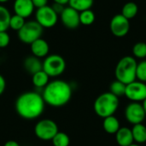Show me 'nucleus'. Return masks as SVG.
I'll use <instances>...</instances> for the list:
<instances>
[{
  "label": "nucleus",
  "instance_id": "1",
  "mask_svg": "<svg viewBox=\"0 0 146 146\" xmlns=\"http://www.w3.org/2000/svg\"><path fill=\"white\" fill-rule=\"evenodd\" d=\"M44 104L42 95L35 92H27L21 94L16 99L15 110L21 118L33 120L42 115Z\"/></svg>",
  "mask_w": 146,
  "mask_h": 146
},
{
  "label": "nucleus",
  "instance_id": "2",
  "mask_svg": "<svg viewBox=\"0 0 146 146\" xmlns=\"http://www.w3.org/2000/svg\"><path fill=\"white\" fill-rule=\"evenodd\" d=\"M42 97L51 107H62L66 105L72 97V87L65 80H55L50 81L44 88Z\"/></svg>",
  "mask_w": 146,
  "mask_h": 146
},
{
  "label": "nucleus",
  "instance_id": "3",
  "mask_svg": "<svg viewBox=\"0 0 146 146\" xmlns=\"http://www.w3.org/2000/svg\"><path fill=\"white\" fill-rule=\"evenodd\" d=\"M119 104V98L108 92L102 93L96 98L93 109L97 115L104 119L108 116L114 115L118 110Z\"/></svg>",
  "mask_w": 146,
  "mask_h": 146
},
{
  "label": "nucleus",
  "instance_id": "4",
  "mask_svg": "<svg viewBox=\"0 0 146 146\" xmlns=\"http://www.w3.org/2000/svg\"><path fill=\"white\" fill-rule=\"evenodd\" d=\"M137 61L132 56H123L119 60L115 69V75L117 80L125 85L136 80Z\"/></svg>",
  "mask_w": 146,
  "mask_h": 146
},
{
  "label": "nucleus",
  "instance_id": "5",
  "mask_svg": "<svg viewBox=\"0 0 146 146\" xmlns=\"http://www.w3.org/2000/svg\"><path fill=\"white\" fill-rule=\"evenodd\" d=\"M44 28L35 21L27 20L20 31L17 32V37L21 42L26 44H31L39 38H42Z\"/></svg>",
  "mask_w": 146,
  "mask_h": 146
},
{
  "label": "nucleus",
  "instance_id": "6",
  "mask_svg": "<svg viewBox=\"0 0 146 146\" xmlns=\"http://www.w3.org/2000/svg\"><path fill=\"white\" fill-rule=\"evenodd\" d=\"M66 62L58 54H49L43 60V70L50 77H58L64 73Z\"/></svg>",
  "mask_w": 146,
  "mask_h": 146
},
{
  "label": "nucleus",
  "instance_id": "7",
  "mask_svg": "<svg viewBox=\"0 0 146 146\" xmlns=\"http://www.w3.org/2000/svg\"><path fill=\"white\" fill-rule=\"evenodd\" d=\"M34 20L44 29H50L57 24L59 21V15L55 12L51 5L48 4L35 10Z\"/></svg>",
  "mask_w": 146,
  "mask_h": 146
},
{
  "label": "nucleus",
  "instance_id": "8",
  "mask_svg": "<svg viewBox=\"0 0 146 146\" xmlns=\"http://www.w3.org/2000/svg\"><path fill=\"white\" fill-rule=\"evenodd\" d=\"M58 132L59 131L56 123L50 119L40 120L34 127L35 135L37 138L44 141H51Z\"/></svg>",
  "mask_w": 146,
  "mask_h": 146
},
{
  "label": "nucleus",
  "instance_id": "9",
  "mask_svg": "<svg viewBox=\"0 0 146 146\" xmlns=\"http://www.w3.org/2000/svg\"><path fill=\"white\" fill-rule=\"evenodd\" d=\"M110 29L114 36L117 38L125 37L130 30V21L121 14L115 15L110 20Z\"/></svg>",
  "mask_w": 146,
  "mask_h": 146
},
{
  "label": "nucleus",
  "instance_id": "10",
  "mask_svg": "<svg viewBox=\"0 0 146 146\" xmlns=\"http://www.w3.org/2000/svg\"><path fill=\"white\" fill-rule=\"evenodd\" d=\"M125 96L131 102L140 103L146 98V83L135 80L126 86Z\"/></svg>",
  "mask_w": 146,
  "mask_h": 146
},
{
  "label": "nucleus",
  "instance_id": "11",
  "mask_svg": "<svg viewBox=\"0 0 146 146\" xmlns=\"http://www.w3.org/2000/svg\"><path fill=\"white\" fill-rule=\"evenodd\" d=\"M125 118L133 126L143 123L146 115L142 104L131 102L125 109Z\"/></svg>",
  "mask_w": 146,
  "mask_h": 146
},
{
  "label": "nucleus",
  "instance_id": "12",
  "mask_svg": "<svg viewBox=\"0 0 146 146\" xmlns=\"http://www.w3.org/2000/svg\"><path fill=\"white\" fill-rule=\"evenodd\" d=\"M59 20L62 24L68 29H76L80 25V12L68 5L64 8L62 12L59 15Z\"/></svg>",
  "mask_w": 146,
  "mask_h": 146
},
{
  "label": "nucleus",
  "instance_id": "13",
  "mask_svg": "<svg viewBox=\"0 0 146 146\" xmlns=\"http://www.w3.org/2000/svg\"><path fill=\"white\" fill-rule=\"evenodd\" d=\"M13 12L24 19H28L34 15L36 10L32 0H14L12 5Z\"/></svg>",
  "mask_w": 146,
  "mask_h": 146
},
{
  "label": "nucleus",
  "instance_id": "14",
  "mask_svg": "<svg viewBox=\"0 0 146 146\" xmlns=\"http://www.w3.org/2000/svg\"><path fill=\"white\" fill-rule=\"evenodd\" d=\"M30 50L33 56L38 58H45L50 52V44L43 38H39L30 44Z\"/></svg>",
  "mask_w": 146,
  "mask_h": 146
},
{
  "label": "nucleus",
  "instance_id": "15",
  "mask_svg": "<svg viewBox=\"0 0 146 146\" xmlns=\"http://www.w3.org/2000/svg\"><path fill=\"white\" fill-rule=\"evenodd\" d=\"M115 135V141L119 146H129L133 144V137L132 130L128 127H123L117 131Z\"/></svg>",
  "mask_w": 146,
  "mask_h": 146
},
{
  "label": "nucleus",
  "instance_id": "16",
  "mask_svg": "<svg viewBox=\"0 0 146 146\" xmlns=\"http://www.w3.org/2000/svg\"><path fill=\"white\" fill-rule=\"evenodd\" d=\"M23 67L27 73L33 75L43 69V61H41L40 58L32 55L25 58L23 62Z\"/></svg>",
  "mask_w": 146,
  "mask_h": 146
},
{
  "label": "nucleus",
  "instance_id": "17",
  "mask_svg": "<svg viewBox=\"0 0 146 146\" xmlns=\"http://www.w3.org/2000/svg\"><path fill=\"white\" fill-rule=\"evenodd\" d=\"M104 130L109 134H115L121 128L119 120L115 115H110L104 119L103 121Z\"/></svg>",
  "mask_w": 146,
  "mask_h": 146
},
{
  "label": "nucleus",
  "instance_id": "18",
  "mask_svg": "<svg viewBox=\"0 0 146 146\" xmlns=\"http://www.w3.org/2000/svg\"><path fill=\"white\" fill-rule=\"evenodd\" d=\"M132 133L133 141L139 145L146 143V126L143 123L133 125L132 127Z\"/></svg>",
  "mask_w": 146,
  "mask_h": 146
},
{
  "label": "nucleus",
  "instance_id": "19",
  "mask_svg": "<svg viewBox=\"0 0 146 146\" xmlns=\"http://www.w3.org/2000/svg\"><path fill=\"white\" fill-rule=\"evenodd\" d=\"M32 82L37 88H44L50 82V76L42 69L32 75Z\"/></svg>",
  "mask_w": 146,
  "mask_h": 146
},
{
  "label": "nucleus",
  "instance_id": "20",
  "mask_svg": "<svg viewBox=\"0 0 146 146\" xmlns=\"http://www.w3.org/2000/svg\"><path fill=\"white\" fill-rule=\"evenodd\" d=\"M11 15L10 10L4 4H0V32L8 31V29H9Z\"/></svg>",
  "mask_w": 146,
  "mask_h": 146
},
{
  "label": "nucleus",
  "instance_id": "21",
  "mask_svg": "<svg viewBox=\"0 0 146 146\" xmlns=\"http://www.w3.org/2000/svg\"><path fill=\"white\" fill-rule=\"evenodd\" d=\"M138 12L139 6L137 5V3H135L134 2H127L123 5L121 14L130 21L138 15Z\"/></svg>",
  "mask_w": 146,
  "mask_h": 146
},
{
  "label": "nucleus",
  "instance_id": "22",
  "mask_svg": "<svg viewBox=\"0 0 146 146\" xmlns=\"http://www.w3.org/2000/svg\"><path fill=\"white\" fill-rule=\"evenodd\" d=\"M94 0H69L68 6L74 9L78 12L91 9L93 6Z\"/></svg>",
  "mask_w": 146,
  "mask_h": 146
},
{
  "label": "nucleus",
  "instance_id": "23",
  "mask_svg": "<svg viewBox=\"0 0 146 146\" xmlns=\"http://www.w3.org/2000/svg\"><path fill=\"white\" fill-rule=\"evenodd\" d=\"M95 20H96V15H95V13L93 12V10H92V9L80 12V25L91 26L92 24L94 23Z\"/></svg>",
  "mask_w": 146,
  "mask_h": 146
},
{
  "label": "nucleus",
  "instance_id": "24",
  "mask_svg": "<svg viewBox=\"0 0 146 146\" xmlns=\"http://www.w3.org/2000/svg\"><path fill=\"white\" fill-rule=\"evenodd\" d=\"M126 86H127V85H125L124 83L115 80L110 86V92H111L112 94H114L117 98L125 96Z\"/></svg>",
  "mask_w": 146,
  "mask_h": 146
},
{
  "label": "nucleus",
  "instance_id": "25",
  "mask_svg": "<svg viewBox=\"0 0 146 146\" xmlns=\"http://www.w3.org/2000/svg\"><path fill=\"white\" fill-rule=\"evenodd\" d=\"M26 21H27V20L24 19L23 17H21L18 15L13 14L9 20V29L17 33L18 31H20L21 29V27L24 26Z\"/></svg>",
  "mask_w": 146,
  "mask_h": 146
},
{
  "label": "nucleus",
  "instance_id": "26",
  "mask_svg": "<svg viewBox=\"0 0 146 146\" xmlns=\"http://www.w3.org/2000/svg\"><path fill=\"white\" fill-rule=\"evenodd\" d=\"M133 56L136 59L144 60L146 58V43L145 42H138L133 46Z\"/></svg>",
  "mask_w": 146,
  "mask_h": 146
},
{
  "label": "nucleus",
  "instance_id": "27",
  "mask_svg": "<svg viewBox=\"0 0 146 146\" xmlns=\"http://www.w3.org/2000/svg\"><path fill=\"white\" fill-rule=\"evenodd\" d=\"M51 141L54 146H69L70 144L68 135L63 132H58Z\"/></svg>",
  "mask_w": 146,
  "mask_h": 146
},
{
  "label": "nucleus",
  "instance_id": "28",
  "mask_svg": "<svg viewBox=\"0 0 146 146\" xmlns=\"http://www.w3.org/2000/svg\"><path fill=\"white\" fill-rule=\"evenodd\" d=\"M136 80L146 83V60L144 59L137 63Z\"/></svg>",
  "mask_w": 146,
  "mask_h": 146
},
{
  "label": "nucleus",
  "instance_id": "29",
  "mask_svg": "<svg viewBox=\"0 0 146 146\" xmlns=\"http://www.w3.org/2000/svg\"><path fill=\"white\" fill-rule=\"evenodd\" d=\"M10 43V35L7 31L0 32V49L6 48Z\"/></svg>",
  "mask_w": 146,
  "mask_h": 146
},
{
  "label": "nucleus",
  "instance_id": "30",
  "mask_svg": "<svg viewBox=\"0 0 146 146\" xmlns=\"http://www.w3.org/2000/svg\"><path fill=\"white\" fill-rule=\"evenodd\" d=\"M32 2L36 9L44 7V6L48 5V3H49V0H32Z\"/></svg>",
  "mask_w": 146,
  "mask_h": 146
},
{
  "label": "nucleus",
  "instance_id": "31",
  "mask_svg": "<svg viewBox=\"0 0 146 146\" xmlns=\"http://www.w3.org/2000/svg\"><path fill=\"white\" fill-rule=\"evenodd\" d=\"M51 7L53 8V9L55 10V12L59 15L62 12V10L64 9V8L66 7V6H63V5H62V4H58V3H52L51 4Z\"/></svg>",
  "mask_w": 146,
  "mask_h": 146
},
{
  "label": "nucleus",
  "instance_id": "32",
  "mask_svg": "<svg viewBox=\"0 0 146 146\" xmlns=\"http://www.w3.org/2000/svg\"><path fill=\"white\" fill-rule=\"evenodd\" d=\"M6 87V81L3 75L0 74V96L3 93Z\"/></svg>",
  "mask_w": 146,
  "mask_h": 146
},
{
  "label": "nucleus",
  "instance_id": "33",
  "mask_svg": "<svg viewBox=\"0 0 146 146\" xmlns=\"http://www.w3.org/2000/svg\"><path fill=\"white\" fill-rule=\"evenodd\" d=\"M52 2L54 3H58V4H62L63 6H68L69 0H52Z\"/></svg>",
  "mask_w": 146,
  "mask_h": 146
},
{
  "label": "nucleus",
  "instance_id": "34",
  "mask_svg": "<svg viewBox=\"0 0 146 146\" xmlns=\"http://www.w3.org/2000/svg\"><path fill=\"white\" fill-rule=\"evenodd\" d=\"M3 146H21L16 141H15V140H9V141H7L5 144H4V145Z\"/></svg>",
  "mask_w": 146,
  "mask_h": 146
},
{
  "label": "nucleus",
  "instance_id": "35",
  "mask_svg": "<svg viewBox=\"0 0 146 146\" xmlns=\"http://www.w3.org/2000/svg\"><path fill=\"white\" fill-rule=\"evenodd\" d=\"M142 105H143V108H144V110H145V113L146 115V98L142 102Z\"/></svg>",
  "mask_w": 146,
  "mask_h": 146
},
{
  "label": "nucleus",
  "instance_id": "36",
  "mask_svg": "<svg viewBox=\"0 0 146 146\" xmlns=\"http://www.w3.org/2000/svg\"><path fill=\"white\" fill-rule=\"evenodd\" d=\"M10 0H0V4H5L7 3H9Z\"/></svg>",
  "mask_w": 146,
  "mask_h": 146
},
{
  "label": "nucleus",
  "instance_id": "37",
  "mask_svg": "<svg viewBox=\"0 0 146 146\" xmlns=\"http://www.w3.org/2000/svg\"><path fill=\"white\" fill-rule=\"evenodd\" d=\"M129 146H141V145H139V144H133V145H129Z\"/></svg>",
  "mask_w": 146,
  "mask_h": 146
}]
</instances>
